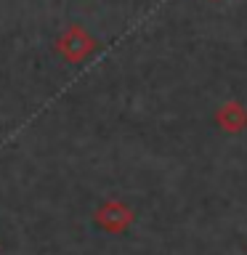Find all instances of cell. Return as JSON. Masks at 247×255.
Instances as JSON below:
<instances>
[{"instance_id":"cell-2","label":"cell","mask_w":247,"mask_h":255,"mask_svg":"<svg viewBox=\"0 0 247 255\" xmlns=\"http://www.w3.org/2000/svg\"><path fill=\"white\" fill-rule=\"evenodd\" d=\"M218 120L226 130H242L245 123H247V112L242 109V104L231 101V104H223L221 112H218Z\"/></svg>"},{"instance_id":"cell-1","label":"cell","mask_w":247,"mask_h":255,"mask_svg":"<svg viewBox=\"0 0 247 255\" xmlns=\"http://www.w3.org/2000/svg\"><path fill=\"white\" fill-rule=\"evenodd\" d=\"M59 51H61L64 59H69V61H83L85 56H91L96 51V43H93V37L88 35L85 29L69 27L59 37Z\"/></svg>"}]
</instances>
